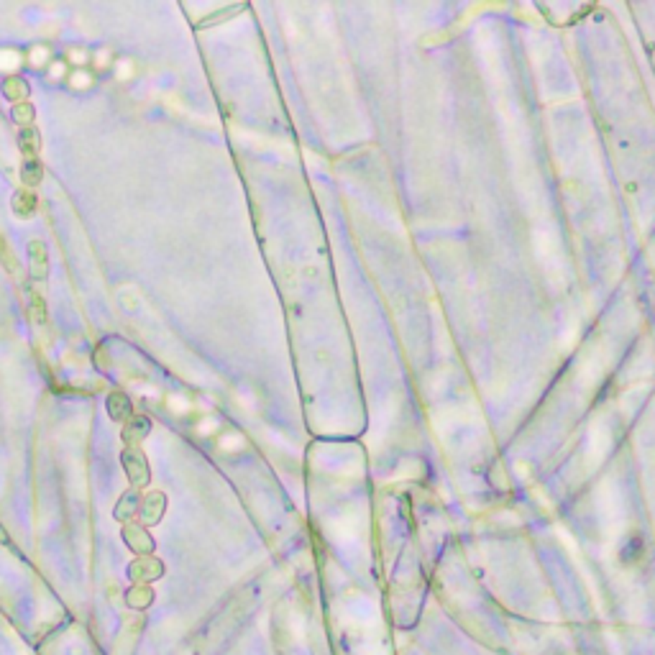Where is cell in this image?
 <instances>
[{"instance_id": "1", "label": "cell", "mask_w": 655, "mask_h": 655, "mask_svg": "<svg viewBox=\"0 0 655 655\" xmlns=\"http://www.w3.org/2000/svg\"><path fill=\"white\" fill-rule=\"evenodd\" d=\"M120 461H123V469H126L128 479H131V484H134L136 489H141V486L148 484L151 473H148V461L141 453V448H126L123 456H120Z\"/></svg>"}, {"instance_id": "2", "label": "cell", "mask_w": 655, "mask_h": 655, "mask_svg": "<svg viewBox=\"0 0 655 655\" xmlns=\"http://www.w3.org/2000/svg\"><path fill=\"white\" fill-rule=\"evenodd\" d=\"M123 540H126V545L134 553H141V556H154V538L148 535L146 528H141V525H136V522H126V528H123Z\"/></svg>"}, {"instance_id": "3", "label": "cell", "mask_w": 655, "mask_h": 655, "mask_svg": "<svg viewBox=\"0 0 655 655\" xmlns=\"http://www.w3.org/2000/svg\"><path fill=\"white\" fill-rule=\"evenodd\" d=\"M162 573H164V566L159 564L154 556H141L139 561L131 564V568H128V576L134 578V581H139V584H148V581L159 578Z\"/></svg>"}, {"instance_id": "4", "label": "cell", "mask_w": 655, "mask_h": 655, "mask_svg": "<svg viewBox=\"0 0 655 655\" xmlns=\"http://www.w3.org/2000/svg\"><path fill=\"white\" fill-rule=\"evenodd\" d=\"M29 274L34 279H46L49 276V256H46V246L42 241H31L29 243Z\"/></svg>"}, {"instance_id": "5", "label": "cell", "mask_w": 655, "mask_h": 655, "mask_svg": "<svg viewBox=\"0 0 655 655\" xmlns=\"http://www.w3.org/2000/svg\"><path fill=\"white\" fill-rule=\"evenodd\" d=\"M164 504H167L164 494L162 492H151L146 500L141 502V520L146 522V525H156V522L162 520Z\"/></svg>"}, {"instance_id": "6", "label": "cell", "mask_w": 655, "mask_h": 655, "mask_svg": "<svg viewBox=\"0 0 655 655\" xmlns=\"http://www.w3.org/2000/svg\"><path fill=\"white\" fill-rule=\"evenodd\" d=\"M148 430H151V423L146 417H134L123 428V440L128 443V448H139V443L148 435Z\"/></svg>"}, {"instance_id": "7", "label": "cell", "mask_w": 655, "mask_h": 655, "mask_svg": "<svg viewBox=\"0 0 655 655\" xmlns=\"http://www.w3.org/2000/svg\"><path fill=\"white\" fill-rule=\"evenodd\" d=\"M18 144H21V151L26 159H36L39 148H42V136H39V128L36 126H23L21 134H18Z\"/></svg>"}, {"instance_id": "8", "label": "cell", "mask_w": 655, "mask_h": 655, "mask_svg": "<svg viewBox=\"0 0 655 655\" xmlns=\"http://www.w3.org/2000/svg\"><path fill=\"white\" fill-rule=\"evenodd\" d=\"M11 208H13V212L18 215V218H31L36 212V198L31 190H18L13 195V200H11Z\"/></svg>"}, {"instance_id": "9", "label": "cell", "mask_w": 655, "mask_h": 655, "mask_svg": "<svg viewBox=\"0 0 655 655\" xmlns=\"http://www.w3.org/2000/svg\"><path fill=\"white\" fill-rule=\"evenodd\" d=\"M3 95L11 98L13 103H26V98H29V85H26L23 77H18V75L6 77V82H3Z\"/></svg>"}, {"instance_id": "10", "label": "cell", "mask_w": 655, "mask_h": 655, "mask_svg": "<svg viewBox=\"0 0 655 655\" xmlns=\"http://www.w3.org/2000/svg\"><path fill=\"white\" fill-rule=\"evenodd\" d=\"M108 412H110L113 420H126L128 412H131V400H128V395L113 392V395L108 397Z\"/></svg>"}, {"instance_id": "11", "label": "cell", "mask_w": 655, "mask_h": 655, "mask_svg": "<svg viewBox=\"0 0 655 655\" xmlns=\"http://www.w3.org/2000/svg\"><path fill=\"white\" fill-rule=\"evenodd\" d=\"M42 177H44V167L39 164V159H26V164H23V170H21V179H23V184H26V190H31L34 184L42 182Z\"/></svg>"}, {"instance_id": "12", "label": "cell", "mask_w": 655, "mask_h": 655, "mask_svg": "<svg viewBox=\"0 0 655 655\" xmlns=\"http://www.w3.org/2000/svg\"><path fill=\"white\" fill-rule=\"evenodd\" d=\"M136 509H141V500H139V492H128L123 500L118 502V507H115V517L118 520L126 522L131 514L136 512Z\"/></svg>"}, {"instance_id": "13", "label": "cell", "mask_w": 655, "mask_h": 655, "mask_svg": "<svg viewBox=\"0 0 655 655\" xmlns=\"http://www.w3.org/2000/svg\"><path fill=\"white\" fill-rule=\"evenodd\" d=\"M151 599H154V594H151V589H148L146 584H139L134 586L131 592H128V604L136 606V609H144V606L151 604Z\"/></svg>"}, {"instance_id": "14", "label": "cell", "mask_w": 655, "mask_h": 655, "mask_svg": "<svg viewBox=\"0 0 655 655\" xmlns=\"http://www.w3.org/2000/svg\"><path fill=\"white\" fill-rule=\"evenodd\" d=\"M13 118H15V123H21V126H31V120H34V108H31V103H18V106L13 108Z\"/></svg>"}, {"instance_id": "15", "label": "cell", "mask_w": 655, "mask_h": 655, "mask_svg": "<svg viewBox=\"0 0 655 655\" xmlns=\"http://www.w3.org/2000/svg\"><path fill=\"white\" fill-rule=\"evenodd\" d=\"M0 261H3V267H6L11 274H13L15 267H18V264H15V256L11 254V248H8V243H6L3 236H0Z\"/></svg>"}, {"instance_id": "16", "label": "cell", "mask_w": 655, "mask_h": 655, "mask_svg": "<svg viewBox=\"0 0 655 655\" xmlns=\"http://www.w3.org/2000/svg\"><path fill=\"white\" fill-rule=\"evenodd\" d=\"M34 312H36V320H39V323L46 320V310H44V303L39 300V297H34Z\"/></svg>"}]
</instances>
